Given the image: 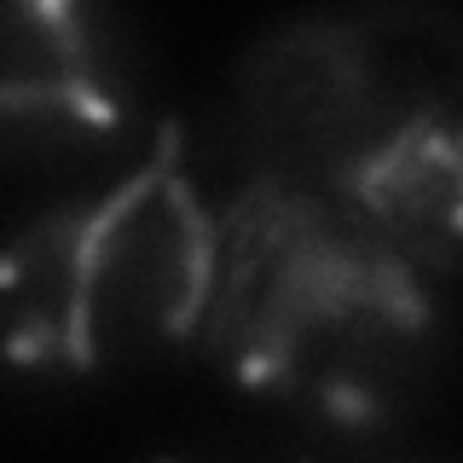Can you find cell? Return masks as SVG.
Here are the masks:
<instances>
[{
  "label": "cell",
  "instance_id": "277c9868",
  "mask_svg": "<svg viewBox=\"0 0 463 463\" xmlns=\"http://www.w3.org/2000/svg\"><path fill=\"white\" fill-rule=\"evenodd\" d=\"M122 116V64L93 12L0 0V139L87 145L116 134Z\"/></svg>",
  "mask_w": 463,
  "mask_h": 463
},
{
  "label": "cell",
  "instance_id": "6da1fadb",
  "mask_svg": "<svg viewBox=\"0 0 463 463\" xmlns=\"http://www.w3.org/2000/svg\"><path fill=\"white\" fill-rule=\"evenodd\" d=\"M203 342L243 388L336 429H376L434 359L423 272L336 197L255 174L214 221Z\"/></svg>",
  "mask_w": 463,
  "mask_h": 463
},
{
  "label": "cell",
  "instance_id": "5b68a950",
  "mask_svg": "<svg viewBox=\"0 0 463 463\" xmlns=\"http://www.w3.org/2000/svg\"><path fill=\"white\" fill-rule=\"evenodd\" d=\"M168 463H284V458L243 452V446H214V452H180V458H168Z\"/></svg>",
  "mask_w": 463,
  "mask_h": 463
},
{
  "label": "cell",
  "instance_id": "3957f363",
  "mask_svg": "<svg viewBox=\"0 0 463 463\" xmlns=\"http://www.w3.org/2000/svg\"><path fill=\"white\" fill-rule=\"evenodd\" d=\"M243 122L260 174L342 203L394 151L458 122V24L411 6L289 24L243 64Z\"/></svg>",
  "mask_w": 463,
  "mask_h": 463
},
{
  "label": "cell",
  "instance_id": "7a4b0ae2",
  "mask_svg": "<svg viewBox=\"0 0 463 463\" xmlns=\"http://www.w3.org/2000/svg\"><path fill=\"white\" fill-rule=\"evenodd\" d=\"M209 279L214 214L163 139L105 197L0 250V342L29 371H122L197 336Z\"/></svg>",
  "mask_w": 463,
  "mask_h": 463
}]
</instances>
